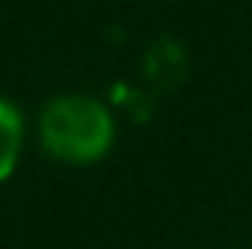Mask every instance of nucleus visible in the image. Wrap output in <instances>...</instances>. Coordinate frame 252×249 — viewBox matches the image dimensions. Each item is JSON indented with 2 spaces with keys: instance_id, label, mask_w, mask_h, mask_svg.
<instances>
[{
  "instance_id": "obj_1",
  "label": "nucleus",
  "mask_w": 252,
  "mask_h": 249,
  "mask_svg": "<svg viewBox=\"0 0 252 249\" xmlns=\"http://www.w3.org/2000/svg\"><path fill=\"white\" fill-rule=\"evenodd\" d=\"M35 141L48 160L64 166H96L118 141V119L93 93H58L35 115Z\"/></svg>"
},
{
  "instance_id": "obj_2",
  "label": "nucleus",
  "mask_w": 252,
  "mask_h": 249,
  "mask_svg": "<svg viewBox=\"0 0 252 249\" xmlns=\"http://www.w3.org/2000/svg\"><path fill=\"white\" fill-rule=\"evenodd\" d=\"M26 134H29V124H26L23 106L0 93V186L16 176L26 150Z\"/></svg>"
}]
</instances>
